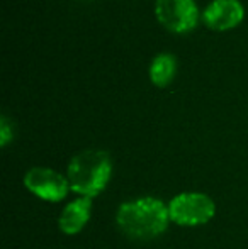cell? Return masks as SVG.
Segmentation results:
<instances>
[{"mask_svg": "<svg viewBox=\"0 0 248 249\" xmlns=\"http://www.w3.org/2000/svg\"><path fill=\"white\" fill-rule=\"evenodd\" d=\"M169 207L156 198H138L126 202L117 210V226L128 237L148 241L160 236L169 226Z\"/></svg>", "mask_w": 248, "mask_h": 249, "instance_id": "obj_1", "label": "cell"}, {"mask_svg": "<svg viewBox=\"0 0 248 249\" xmlns=\"http://www.w3.org/2000/svg\"><path fill=\"white\" fill-rule=\"evenodd\" d=\"M113 163L106 151H82L68 164V183L82 197H94L109 181Z\"/></svg>", "mask_w": 248, "mask_h": 249, "instance_id": "obj_2", "label": "cell"}, {"mask_svg": "<svg viewBox=\"0 0 248 249\" xmlns=\"http://www.w3.org/2000/svg\"><path fill=\"white\" fill-rule=\"evenodd\" d=\"M243 5L240 0H212L204 10V24L214 31L235 27L243 19Z\"/></svg>", "mask_w": 248, "mask_h": 249, "instance_id": "obj_6", "label": "cell"}, {"mask_svg": "<svg viewBox=\"0 0 248 249\" xmlns=\"http://www.w3.org/2000/svg\"><path fill=\"white\" fill-rule=\"evenodd\" d=\"M177 70V59L170 53H160L150 65V78L156 87H167L172 82Z\"/></svg>", "mask_w": 248, "mask_h": 249, "instance_id": "obj_8", "label": "cell"}, {"mask_svg": "<svg viewBox=\"0 0 248 249\" xmlns=\"http://www.w3.org/2000/svg\"><path fill=\"white\" fill-rule=\"evenodd\" d=\"M14 138V131H12V125H10L9 117L2 115L0 117V144L7 146V142Z\"/></svg>", "mask_w": 248, "mask_h": 249, "instance_id": "obj_9", "label": "cell"}, {"mask_svg": "<svg viewBox=\"0 0 248 249\" xmlns=\"http://www.w3.org/2000/svg\"><path fill=\"white\" fill-rule=\"evenodd\" d=\"M169 213L180 226H197L214 215V203L204 194H182L170 202Z\"/></svg>", "mask_w": 248, "mask_h": 249, "instance_id": "obj_3", "label": "cell"}, {"mask_svg": "<svg viewBox=\"0 0 248 249\" xmlns=\"http://www.w3.org/2000/svg\"><path fill=\"white\" fill-rule=\"evenodd\" d=\"M155 12L163 27L179 34L194 29L199 19L194 0H156Z\"/></svg>", "mask_w": 248, "mask_h": 249, "instance_id": "obj_4", "label": "cell"}, {"mask_svg": "<svg viewBox=\"0 0 248 249\" xmlns=\"http://www.w3.org/2000/svg\"><path fill=\"white\" fill-rule=\"evenodd\" d=\"M27 190H31L38 197L50 200V202H58L65 198L68 194V180L61 177L60 173L50 170V168H33L27 171L24 178Z\"/></svg>", "mask_w": 248, "mask_h": 249, "instance_id": "obj_5", "label": "cell"}, {"mask_svg": "<svg viewBox=\"0 0 248 249\" xmlns=\"http://www.w3.org/2000/svg\"><path fill=\"white\" fill-rule=\"evenodd\" d=\"M90 198L82 197L73 200L65 207L60 217V227L65 234H76L87 224L90 217Z\"/></svg>", "mask_w": 248, "mask_h": 249, "instance_id": "obj_7", "label": "cell"}]
</instances>
